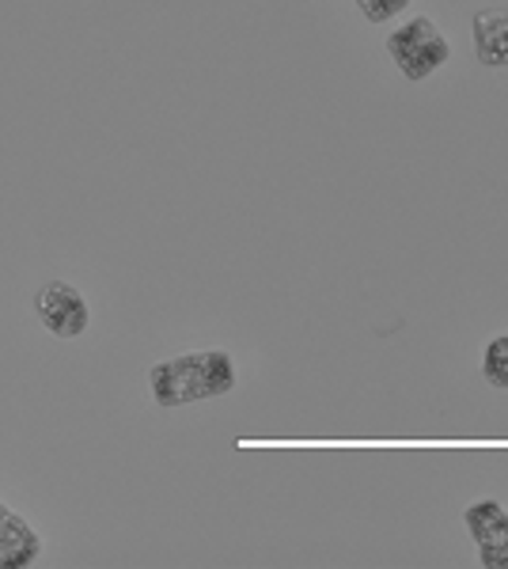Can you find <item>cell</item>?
<instances>
[{
    "mask_svg": "<svg viewBox=\"0 0 508 569\" xmlns=\"http://www.w3.org/2000/svg\"><path fill=\"white\" fill-rule=\"evenodd\" d=\"M42 558V536L0 501V569H31Z\"/></svg>",
    "mask_w": 508,
    "mask_h": 569,
    "instance_id": "cell-5",
    "label": "cell"
},
{
    "mask_svg": "<svg viewBox=\"0 0 508 569\" xmlns=\"http://www.w3.org/2000/svg\"><path fill=\"white\" fill-rule=\"evenodd\" d=\"M475 53L489 69L508 66V8L475 12Z\"/></svg>",
    "mask_w": 508,
    "mask_h": 569,
    "instance_id": "cell-6",
    "label": "cell"
},
{
    "mask_svg": "<svg viewBox=\"0 0 508 569\" xmlns=\"http://www.w3.org/2000/svg\"><path fill=\"white\" fill-rule=\"evenodd\" d=\"M387 53H391L395 69L402 72L406 80H425L432 77L437 69H445L451 61V42L445 39L437 23L429 16H414L406 20L399 31L387 34Z\"/></svg>",
    "mask_w": 508,
    "mask_h": 569,
    "instance_id": "cell-2",
    "label": "cell"
},
{
    "mask_svg": "<svg viewBox=\"0 0 508 569\" xmlns=\"http://www.w3.org/2000/svg\"><path fill=\"white\" fill-rule=\"evenodd\" d=\"M406 4H410V0H357V8L365 12V20H368V23H387V20H395V16H402V12H406Z\"/></svg>",
    "mask_w": 508,
    "mask_h": 569,
    "instance_id": "cell-8",
    "label": "cell"
},
{
    "mask_svg": "<svg viewBox=\"0 0 508 569\" xmlns=\"http://www.w3.org/2000/svg\"><path fill=\"white\" fill-rule=\"evenodd\" d=\"M464 525L470 531L478 547V558H482L486 569H508V509L501 501L486 498L475 501L464 512Z\"/></svg>",
    "mask_w": 508,
    "mask_h": 569,
    "instance_id": "cell-4",
    "label": "cell"
},
{
    "mask_svg": "<svg viewBox=\"0 0 508 569\" xmlns=\"http://www.w3.org/2000/svg\"><path fill=\"white\" fill-rule=\"evenodd\" d=\"M239 383L232 353L225 350H193L171 361H156L149 369V388L160 407H190L201 399L232 395Z\"/></svg>",
    "mask_w": 508,
    "mask_h": 569,
    "instance_id": "cell-1",
    "label": "cell"
},
{
    "mask_svg": "<svg viewBox=\"0 0 508 569\" xmlns=\"http://www.w3.org/2000/svg\"><path fill=\"white\" fill-rule=\"evenodd\" d=\"M482 376L489 388L508 391V335H497L482 353Z\"/></svg>",
    "mask_w": 508,
    "mask_h": 569,
    "instance_id": "cell-7",
    "label": "cell"
},
{
    "mask_svg": "<svg viewBox=\"0 0 508 569\" xmlns=\"http://www.w3.org/2000/svg\"><path fill=\"white\" fill-rule=\"evenodd\" d=\"M34 316H39V323L50 330L53 338H64V342L80 338L91 327V308H88L84 292L61 278L46 281L42 289L34 292Z\"/></svg>",
    "mask_w": 508,
    "mask_h": 569,
    "instance_id": "cell-3",
    "label": "cell"
}]
</instances>
